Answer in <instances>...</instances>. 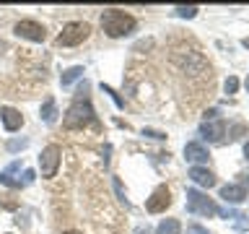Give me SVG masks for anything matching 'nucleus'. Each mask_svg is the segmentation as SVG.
Listing matches in <instances>:
<instances>
[{"instance_id":"nucleus-13","label":"nucleus","mask_w":249,"mask_h":234,"mask_svg":"<svg viewBox=\"0 0 249 234\" xmlns=\"http://www.w3.org/2000/svg\"><path fill=\"white\" fill-rule=\"evenodd\" d=\"M42 120L47 122V125H52V122H57V104H54V99L52 97H47L44 99V104H42Z\"/></svg>"},{"instance_id":"nucleus-15","label":"nucleus","mask_w":249,"mask_h":234,"mask_svg":"<svg viewBox=\"0 0 249 234\" xmlns=\"http://www.w3.org/2000/svg\"><path fill=\"white\" fill-rule=\"evenodd\" d=\"M179 232H182V226H179L177 218H163L156 229V234H179Z\"/></svg>"},{"instance_id":"nucleus-6","label":"nucleus","mask_w":249,"mask_h":234,"mask_svg":"<svg viewBox=\"0 0 249 234\" xmlns=\"http://www.w3.org/2000/svg\"><path fill=\"white\" fill-rule=\"evenodd\" d=\"M13 31H16L18 37L29 39V42H44V39H47V29L42 26V23H36V21H29V19L18 21V23L13 26Z\"/></svg>"},{"instance_id":"nucleus-32","label":"nucleus","mask_w":249,"mask_h":234,"mask_svg":"<svg viewBox=\"0 0 249 234\" xmlns=\"http://www.w3.org/2000/svg\"><path fill=\"white\" fill-rule=\"evenodd\" d=\"M247 89H249V78H247Z\"/></svg>"},{"instance_id":"nucleus-29","label":"nucleus","mask_w":249,"mask_h":234,"mask_svg":"<svg viewBox=\"0 0 249 234\" xmlns=\"http://www.w3.org/2000/svg\"><path fill=\"white\" fill-rule=\"evenodd\" d=\"M3 52H5V42L0 39V55H3Z\"/></svg>"},{"instance_id":"nucleus-23","label":"nucleus","mask_w":249,"mask_h":234,"mask_svg":"<svg viewBox=\"0 0 249 234\" xmlns=\"http://www.w3.org/2000/svg\"><path fill=\"white\" fill-rule=\"evenodd\" d=\"M187 234H208V229L200 224H192V226H187Z\"/></svg>"},{"instance_id":"nucleus-16","label":"nucleus","mask_w":249,"mask_h":234,"mask_svg":"<svg viewBox=\"0 0 249 234\" xmlns=\"http://www.w3.org/2000/svg\"><path fill=\"white\" fill-rule=\"evenodd\" d=\"M177 16H182V19H195V16H197V8L195 5H179Z\"/></svg>"},{"instance_id":"nucleus-18","label":"nucleus","mask_w":249,"mask_h":234,"mask_svg":"<svg viewBox=\"0 0 249 234\" xmlns=\"http://www.w3.org/2000/svg\"><path fill=\"white\" fill-rule=\"evenodd\" d=\"M223 89H226V94H236V89H239V78H226V86H223Z\"/></svg>"},{"instance_id":"nucleus-10","label":"nucleus","mask_w":249,"mask_h":234,"mask_svg":"<svg viewBox=\"0 0 249 234\" xmlns=\"http://www.w3.org/2000/svg\"><path fill=\"white\" fill-rule=\"evenodd\" d=\"M184 159L192 161L195 167H200V164H205L210 159V154H208V148L202 143H187L184 146Z\"/></svg>"},{"instance_id":"nucleus-5","label":"nucleus","mask_w":249,"mask_h":234,"mask_svg":"<svg viewBox=\"0 0 249 234\" xmlns=\"http://www.w3.org/2000/svg\"><path fill=\"white\" fill-rule=\"evenodd\" d=\"M60 156H62V148L57 143H50L42 151V156H39V169H42V177H54V172H57L60 167Z\"/></svg>"},{"instance_id":"nucleus-11","label":"nucleus","mask_w":249,"mask_h":234,"mask_svg":"<svg viewBox=\"0 0 249 234\" xmlns=\"http://www.w3.org/2000/svg\"><path fill=\"white\" fill-rule=\"evenodd\" d=\"M190 179L195 185H202V187H213L215 185V175L205 167H192L190 169Z\"/></svg>"},{"instance_id":"nucleus-14","label":"nucleus","mask_w":249,"mask_h":234,"mask_svg":"<svg viewBox=\"0 0 249 234\" xmlns=\"http://www.w3.org/2000/svg\"><path fill=\"white\" fill-rule=\"evenodd\" d=\"M83 73H86V70H83L81 65H73V68H68L65 73L60 76V83H62V86H70L73 81H78V78H83Z\"/></svg>"},{"instance_id":"nucleus-9","label":"nucleus","mask_w":249,"mask_h":234,"mask_svg":"<svg viewBox=\"0 0 249 234\" xmlns=\"http://www.w3.org/2000/svg\"><path fill=\"white\" fill-rule=\"evenodd\" d=\"M0 120H3L8 133H16V130H21V125H23V115L13 107H3L0 109Z\"/></svg>"},{"instance_id":"nucleus-3","label":"nucleus","mask_w":249,"mask_h":234,"mask_svg":"<svg viewBox=\"0 0 249 234\" xmlns=\"http://www.w3.org/2000/svg\"><path fill=\"white\" fill-rule=\"evenodd\" d=\"M91 34V26L89 23H83V21H70L65 23V29L60 31V37H57V44L60 47H75V44H81L86 42Z\"/></svg>"},{"instance_id":"nucleus-2","label":"nucleus","mask_w":249,"mask_h":234,"mask_svg":"<svg viewBox=\"0 0 249 234\" xmlns=\"http://www.w3.org/2000/svg\"><path fill=\"white\" fill-rule=\"evenodd\" d=\"M62 122H65L68 130H78V128H86V125L96 122V112H93L89 99H75L73 104H70V109L65 112V120Z\"/></svg>"},{"instance_id":"nucleus-24","label":"nucleus","mask_w":249,"mask_h":234,"mask_svg":"<svg viewBox=\"0 0 249 234\" xmlns=\"http://www.w3.org/2000/svg\"><path fill=\"white\" fill-rule=\"evenodd\" d=\"M241 133H244V125H233V130H231V140H236Z\"/></svg>"},{"instance_id":"nucleus-17","label":"nucleus","mask_w":249,"mask_h":234,"mask_svg":"<svg viewBox=\"0 0 249 234\" xmlns=\"http://www.w3.org/2000/svg\"><path fill=\"white\" fill-rule=\"evenodd\" d=\"M26 146H29L26 138H13V140H8V151H21V148H26Z\"/></svg>"},{"instance_id":"nucleus-19","label":"nucleus","mask_w":249,"mask_h":234,"mask_svg":"<svg viewBox=\"0 0 249 234\" xmlns=\"http://www.w3.org/2000/svg\"><path fill=\"white\" fill-rule=\"evenodd\" d=\"M233 218H239V221L233 224V226H236L239 232H244V229H249V216H244V214H236V216H233Z\"/></svg>"},{"instance_id":"nucleus-27","label":"nucleus","mask_w":249,"mask_h":234,"mask_svg":"<svg viewBox=\"0 0 249 234\" xmlns=\"http://www.w3.org/2000/svg\"><path fill=\"white\" fill-rule=\"evenodd\" d=\"M241 187H244V190L249 187V175H244V185H241Z\"/></svg>"},{"instance_id":"nucleus-12","label":"nucleus","mask_w":249,"mask_h":234,"mask_svg":"<svg viewBox=\"0 0 249 234\" xmlns=\"http://www.w3.org/2000/svg\"><path fill=\"white\" fill-rule=\"evenodd\" d=\"M221 198L226 203H244L247 200V190L241 185H223L221 187Z\"/></svg>"},{"instance_id":"nucleus-26","label":"nucleus","mask_w":249,"mask_h":234,"mask_svg":"<svg viewBox=\"0 0 249 234\" xmlns=\"http://www.w3.org/2000/svg\"><path fill=\"white\" fill-rule=\"evenodd\" d=\"M135 234H151V229H143V226H140V229H138Z\"/></svg>"},{"instance_id":"nucleus-30","label":"nucleus","mask_w":249,"mask_h":234,"mask_svg":"<svg viewBox=\"0 0 249 234\" xmlns=\"http://www.w3.org/2000/svg\"><path fill=\"white\" fill-rule=\"evenodd\" d=\"M241 44H244V47H247V50H249V37H247V39H244V42H241Z\"/></svg>"},{"instance_id":"nucleus-28","label":"nucleus","mask_w":249,"mask_h":234,"mask_svg":"<svg viewBox=\"0 0 249 234\" xmlns=\"http://www.w3.org/2000/svg\"><path fill=\"white\" fill-rule=\"evenodd\" d=\"M244 156H247V159H249V140H247V143H244Z\"/></svg>"},{"instance_id":"nucleus-1","label":"nucleus","mask_w":249,"mask_h":234,"mask_svg":"<svg viewBox=\"0 0 249 234\" xmlns=\"http://www.w3.org/2000/svg\"><path fill=\"white\" fill-rule=\"evenodd\" d=\"M135 26H138V21L132 19L130 13L120 11V8H109V11L101 13V29H104L107 37H112V39H120V37L132 34Z\"/></svg>"},{"instance_id":"nucleus-22","label":"nucleus","mask_w":249,"mask_h":234,"mask_svg":"<svg viewBox=\"0 0 249 234\" xmlns=\"http://www.w3.org/2000/svg\"><path fill=\"white\" fill-rule=\"evenodd\" d=\"M34 169H26V172H23V177H21V182H23V187H26V185H31V182H34Z\"/></svg>"},{"instance_id":"nucleus-21","label":"nucleus","mask_w":249,"mask_h":234,"mask_svg":"<svg viewBox=\"0 0 249 234\" xmlns=\"http://www.w3.org/2000/svg\"><path fill=\"white\" fill-rule=\"evenodd\" d=\"M143 136H148V138H156V140H163V138H166L161 130H151V128H145V130H143Z\"/></svg>"},{"instance_id":"nucleus-31","label":"nucleus","mask_w":249,"mask_h":234,"mask_svg":"<svg viewBox=\"0 0 249 234\" xmlns=\"http://www.w3.org/2000/svg\"><path fill=\"white\" fill-rule=\"evenodd\" d=\"M65 234H83V232H73V229H70V232H65Z\"/></svg>"},{"instance_id":"nucleus-8","label":"nucleus","mask_w":249,"mask_h":234,"mask_svg":"<svg viewBox=\"0 0 249 234\" xmlns=\"http://www.w3.org/2000/svg\"><path fill=\"white\" fill-rule=\"evenodd\" d=\"M226 133V122L223 120H213V122H202L200 125V136L208 140V143H221Z\"/></svg>"},{"instance_id":"nucleus-7","label":"nucleus","mask_w":249,"mask_h":234,"mask_svg":"<svg viewBox=\"0 0 249 234\" xmlns=\"http://www.w3.org/2000/svg\"><path fill=\"white\" fill-rule=\"evenodd\" d=\"M169 206H171V193H169L166 185H159L151 193V198L145 200V211H148V214H163Z\"/></svg>"},{"instance_id":"nucleus-20","label":"nucleus","mask_w":249,"mask_h":234,"mask_svg":"<svg viewBox=\"0 0 249 234\" xmlns=\"http://www.w3.org/2000/svg\"><path fill=\"white\" fill-rule=\"evenodd\" d=\"M114 190H117V198H120L124 206L130 208V203H127V198H124V190H122V182H120V179H114Z\"/></svg>"},{"instance_id":"nucleus-25","label":"nucleus","mask_w":249,"mask_h":234,"mask_svg":"<svg viewBox=\"0 0 249 234\" xmlns=\"http://www.w3.org/2000/svg\"><path fill=\"white\" fill-rule=\"evenodd\" d=\"M104 91H107V94H112V99L117 101V107H122V99H120V97H117V94H114L112 89H109V86H104Z\"/></svg>"},{"instance_id":"nucleus-4","label":"nucleus","mask_w":249,"mask_h":234,"mask_svg":"<svg viewBox=\"0 0 249 234\" xmlns=\"http://www.w3.org/2000/svg\"><path fill=\"white\" fill-rule=\"evenodd\" d=\"M187 211H190V214H197V216H215L218 206L208 198V195H202L200 190L190 187V190H187Z\"/></svg>"}]
</instances>
